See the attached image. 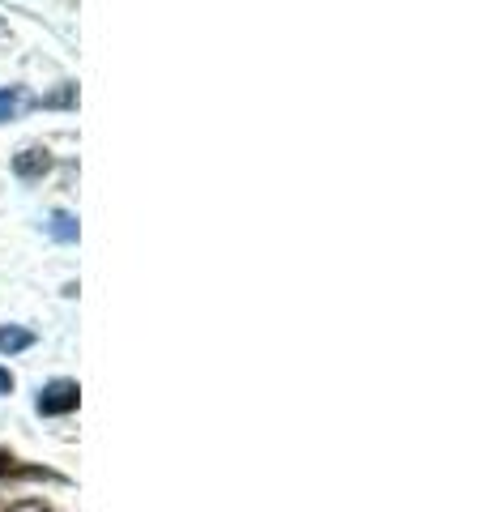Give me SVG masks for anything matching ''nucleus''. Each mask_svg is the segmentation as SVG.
Masks as SVG:
<instances>
[{"instance_id": "nucleus-1", "label": "nucleus", "mask_w": 486, "mask_h": 512, "mask_svg": "<svg viewBox=\"0 0 486 512\" xmlns=\"http://www.w3.org/2000/svg\"><path fill=\"white\" fill-rule=\"evenodd\" d=\"M77 406H81L77 380H52V384H43L35 397V410L47 414V419H64V414H73Z\"/></svg>"}, {"instance_id": "nucleus-2", "label": "nucleus", "mask_w": 486, "mask_h": 512, "mask_svg": "<svg viewBox=\"0 0 486 512\" xmlns=\"http://www.w3.org/2000/svg\"><path fill=\"white\" fill-rule=\"evenodd\" d=\"M13 171H18L22 180H39V175L52 171V154L43 146H26L22 154H13Z\"/></svg>"}, {"instance_id": "nucleus-3", "label": "nucleus", "mask_w": 486, "mask_h": 512, "mask_svg": "<svg viewBox=\"0 0 486 512\" xmlns=\"http://www.w3.org/2000/svg\"><path fill=\"white\" fill-rule=\"evenodd\" d=\"M35 346V333L22 329V325H5L0 329V355H18V350Z\"/></svg>"}, {"instance_id": "nucleus-4", "label": "nucleus", "mask_w": 486, "mask_h": 512, "mask_svg": "<svg viewBox=\"0 0 486 512\" xmlns=\"http://www.w3.org/2000/svg\"><path fill=\"white\" fill-rule=\"evenodd\" d=\"M47 231H52L56 244H77V235H81L77 218H73L69 210H56V214H52V222H47Z\"/></svg>"}, {"instance_id": "nucleus-5", "label": "nucleus", "mask_w": 486, "mask_h": 512, "mask_svg": "<svg viewBox=\"0 0 486 512\" xmlns=\"http://www.w3.org/2000/svg\"><path fill=\"white\" fill-rule=\"evenodd\" d=\"M30 99H26V90L22 86H9V90H0V124H9L18 111L26 107Z\"/></svg>"}, {"instance_id": "nucleus-6", "label": "nucleus", "mask_w": 486, "mask_h": 512, "mask_svg": "<svg viewBox=\"0 0 486 512\" xmlns=\"http://www.w3.org/2000/svg\"><path fill=\"white\" fill-rule=\"evenodd\" d=\"M9 512H52V508H47L43 500H18V504H13Z\"/></svg>"}, {"instance_id": "nucleus-7", "label": "nucleus", "mask_w": 486, "mask_h": 512, "mask_svg": "<svg viewBox=\"0 0 486 512\" xmlns=\"http://www.w3.org/2000/svg\"><path fill=\"white\" fill-rule=\"evenodd\" d=\"M47 103H52V107H69V103H73V86H64V90H60V94H52Z\"/></svg>"}, {"instance_id": "nucleus-8", "label": "nucleus", "mask_w": 486, "mask_h": 512, "mask_svg": "<svg viewBox=\"0 0 486 512\" xmlns=\"http://www.w3.org/2000/svg\"><path fill=\"white\" fill-rule=\"evenodd\" d=\"M5 393H13V376L0 367V397H5Z\"/></svg>"}]
</instances>
